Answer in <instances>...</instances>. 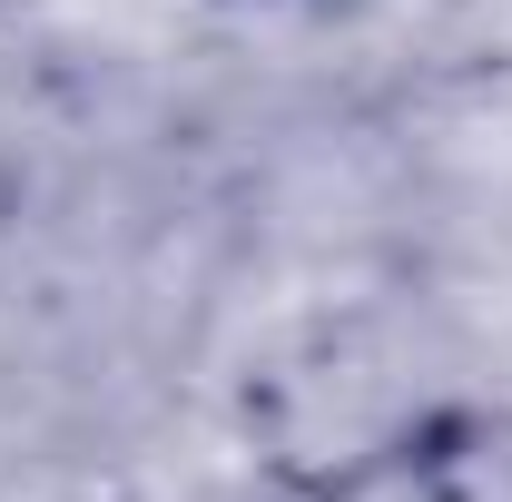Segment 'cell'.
Here are the masks:
<instances>
[{
	"label": "cell",
	"instance_id": "obj_2",
	"mask_svg": "<svg viewBox=\"0 0 512 502\" xmlns=\"http://www.w3.org/2000/svg\"><path fill=\"white\" fill-rule=\"evenodd\" d=\"M237 10H276V0H237Z\"/></svg>",
	"mask_w": 512,
	"mask_h": 502
},
{
	"label": "cell",
	"instance_id": "obj_1",
	"mask_svg": "<svg viewBox=\"0 0 512 502\" xmlns=\"http://www.w3.org/2000/svg\"><path fill=\"white\" fill-rule=\"evenodd\" d=\"M463 443H473L463 424H414V434L355 453L316 502H463V473H473Z\"/></svg>",
	"mask_w": 512,
	"mask_h": 502
}]
</instances>
